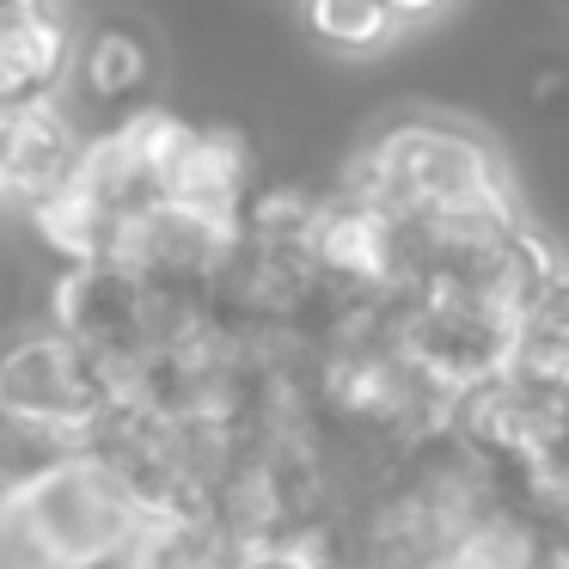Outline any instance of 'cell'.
<instances>
[{
    "mask_svg": "<svg viewBox=\"0 0 569 569\" xmlns=\"http://www.w3.org/2000/svg\"><path fill=\"white\" fill-rule=\"evenodd\" d=\"M337 190L368 197L405 221H441V214H483L520 209L515 178L502 153L459 117H398L373 129L337 172Z\"/></svg>",
    "mask_w": 569,
    "mask_h": 569,
    "instance_id": "cell-1",
    "label": "cell"
},
{
    "mask_svg": "<svg viewBox=\"0 0 569 569\" xmlns=\"http://www.w3.org/2000/svg\"><path fill=\"white\" fill-rule=\"evenodd\" d=\"M99 111H136L153 87V43L129 26H99L80 38V56H74V80Z\"/></svg>",
    "mask_w": 569,
    "mask_h": 569,
    "instance_id": "cell-6",
    "label": "cell"
},
{
    "mask_svg": "<svg viewBox=\"0 0 569 569\" xmlns=\"http://www.w3.org/2000/svg\"><path fill=\"white\" fill-rule=\"evenodd\" d=\"M80 31L62 7H0V111L68 92Z\"/></svg>",
    "mask_w": 569,
    "mask_h": 569,
    "instance_id": "cell-5",
    "label": "cell"
},
{
    "mask_svg": "<svg viewBox=\"0 0 569 569\" xmlns=\"http://www.w3.org/2000/svg\"><path fill=\"white\" fill-rule=\"evenodd\" d=\"M441 7H447V0H392V13L405 19V31H410V26H422V19H435Z\"/></svg>",
    "mask_w": 569,
    "mask_h": 569,
    "instance_id": "cell-8",
    "label": "cell"
},
{
    "mask_svg": "<svg viewBox=\"0 0 569 569\" xmlns=\"http://www.w3.org/2000/svg\"><path fill=\"white\" fill-rule=\"evenodd\" d=\"M447 435L483 453L496 471H508L515 483H527L532 471L557 466L569 447V398H557L551 386L527 380L515 368H496L483 380H471L466 392H453L447 405Z\"/></svg>",
    "mask_w": 569,
    "mask_h": 569,
    "instance_id": "cell-3",
    "label": "cell"
},
{
    "mask_svg": "<svg viewBox=\"0 0 569 569\" xmlns=\"http://www.w3.org/2000/svg\"><path fill=\"white\" fill-rule=\"evenodd\" d=\"M300 13L331 56H380L386 43L405 38L392 0H300Z\"/></svg>",
    "mask_w": 569,
    "mask_h": 569,
    "instance_id": "cell-7",
    "label": "cell"
},
{
    "mask_svg": "<svg viewBox=\"0 0 569 569\" xmlns=\"http://www.w3.org/2000/svg\"><path fill=\"white\" fill-rule=\"evenodd\" d=\"M80 148H87V129L62 92L0 111V202H13L19 214L50 202L74 178Z\"/></svg>",
    "mask_w": 569,
    "mask_h": 569,
    "instance_id": "cell-4",
    "label": "cell"
},
{
    "mask_svg": "<svg viewBox=\"0 0 569 569\" xmlns=\"http://www.w3.org/2000/svg\"><path fill=\"white\" fill-rule=\"evenodd\" d=\"M117 398L92 349H80L50 319L26 325L0 343V429L31 459L87 453L111 422Z\"/></svg>",
    "mask_w": 569,
    "mask_h": 569,
    "instance_id": "cell-2",
    "label": "cell"
}]
</instances>
